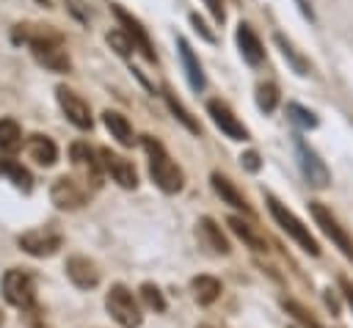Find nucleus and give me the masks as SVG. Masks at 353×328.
<instances>
[{"label": "nucleus", "instance_id": "nucleus-1", "mask_svg": "<svg viewBox=\"0 0 353 328\" xmlns=\"http://www.w3.org/2000/svg\"><path fill=\"white\" fill-rule=\"evenodd\" d=\"M14 41H25L33 52V58L47 66L50 72H69L72 69V61H69V52H66V44H63V36L50 28V25H17L14 28Z\"/></svg>", "mask_w": 353, "mask_h": 328}, {"label": "nucleus", "instance_id": "nucleus-2", "mask_svg": "<svg viewBox=\"0 0 353 328\" xmlns=\"http://www.w3.org/2000/svg\"><path fill=\"white\" fill-rule=\"evenodd\" d=\"M143 149H146V157H149V176H152V182L163 190V193H179L182 187H185V174H182V168L171 160V154L165 152V146L157 141V138H152V135H143Z\"/></svg>", "mask_w": 353, "mask_h": 328}, {"label": "nucleus", "instance_id": "nucleus-3", "mask_svg": "<svg viewBox=\"0 0 353 328\" xmlns=\"http://www.w3.org/2000/svg\"><path fill=\"white\" fill-rule=\"evenodd\" d=\"M265 201H268V209H270V218L276 221V226L287 234V237H292L295 243H298V248H303L309 256H320V243L314 240V234L309 232V226H303V221L292 212V209H287L276 196H265Z\"/></svg>", "mask_w": 353, "mask_h": 328}, {"label": "nucleus", "instance_id": "nucleus-4", "mask_svg": "<svg viewBox=\"0 0 353 328\" xmlns=\"http://www.w3.org/2000/svg\"><path fill=\"white\" fill-rule=\"evenodd\" d=\"M0 287H3V298H6L11 306H17V309H22V311H28V309L36 306V278H33V273H28L25 267H11V270H6Z\"/></svg>", "mask_w": 353, "mask_h": 328}, {"label": "nucleus", "instance_id": "nucleus-5", "mask_svg": "<svg viewBox=\"0 0 353 328\" xmlns=\"http://www.w3.org/2000/svg\"><path fill=\"white\" fill-rule=\"evenodd\" d=\"M105 309L108 314L121 325V328H138L141 325V309H138V300L132 298V292L124 287V284H113L105 295Z\"/></svg>", "mask_w": 353, "mask_h": 328}, {"label": "nucleus", "instance_id": "nucleus-6", "mask_svg": "<svg viewBox=\"0 0 353 328\" xmlns=\"http://www.w3.org/2000/svg\"><path fill=\"white\" fill-rule=\"evenodd\" d=\"M309 212H312L314 223L320 226V232L342 251L345 259L353 262V237L345 232V226H339V221L334 218V212H331L325 204H320V201H309Z\"/></svg>", "mask_w": 353, "mask_h": 328}, {"label": "nucleus", "instance_id": "nucleus-7", "mask_svg": "<svg viewBox=\"0 0 353 328\" xmlns=\"http://www.w3.org/2000/svg\"><path fill=\"white\" fill-rule=\"evenodd\" d=\"M295 157H298V168H301L303 179H306L314 190L328 187V182H331V171H328V165L320 160V154H317L303 138H295Z\"/></svg>", "mask_w": 353, "mask_h": 328}, {"label": "nucleus", "instance_id": "nucleus-8", "mask_svg": "<svg viewBox=\"0 0 353 328\" xmlns=\"http://www.w3.org/2000/svg\"><path fill=\"white\" fill-rule=\"evenodd\" d=\"M50 198L58 209H80L88 201V185L74 176H58L50 187Z\"/></svg>", "mask_w": 353, "mask_h": 328}, {"label": "nucleus", "instance_id": "nucleus-9", "mask_svg": "<svg viewBox=\"0 0 353 328\" xmlns=\"http://www.w3.org/2000/svg\"><path fill=\"white\" fill-rule=\"evenodd\" d=\"M207 113H210L212 124H215L229 141H248V138H251L248 127L234 116V110H232L223 99H210V102H207Z\"/></svg>", "mask_w": 353, "mask_h": 328}, {"label": "nucleus", "instance_id": "nucleus-10", "mask_svg": "<svg viewBox=\"0 0 353 328\" xmlns=\"http://www.w3.org/2000/svg\"><path fill=\"white\" fill-rule=\"evenodd\" d=\"M113 17L119 19V25H121V30L127 33V39L132 41V47L149 61V63H154L157 61V52H154V47H152V41H149V33H146V28L130 14V11H124L119 3H113Z\"/></svg>", "mask_w": 353, "mask_h": 328}, {"label": "nucleus", "instance_id": "nucleus-11", "mask_svg": "<svg viewBox=\"0 0 353 328\" xmlns=\"http://www.w3.org/2000/svg\"><path fill=\"white\" fill-rule=\"evenodd\" d=\"M55 99H58L63 116H66L77 130H91V127H94L91 107H88V102H85L80 94H74V91L66 88V85H58V88H55Z\"/></svg>", "mask_w": 353, "mask_h": 328}, {"label": "nucleus", "instance_id": "nucleus-12", "mask_svg": "<svg viewBox=\"0 0 353 328\" xmlns=\"http://www.w3.org/2000/svg\"><path fill=\"white\" fill-rule=\"evenodd\" d=\"M63 237L55 229H30L17 237V245L30 256H52L61 248Z\"/></svg>", "mask_w": 353, "mask_h": 328}, {"label": "nucleus", "instance_id": "nucleus-13", "mask_svg": "<svg viewBox=\"0 0 353 328\" xmlns=\"http://www.w3.org/2000/svg\"><path fill=\"white\" fill-rule=\"evenodd\" d=\"M99 154V163H102V171L119 185V187H127V190H132V187H138V174H135V165L127 160V157H121V154H116V152H110V149H99L97 152Z\"/></svg>", "mask_w": 353, "mask_h": 328}, {"label": "nucleus", "instance_id": "nucleus-14", "mask_svg": "<svg viewBox=\"0 0 353 328\" xmlns=\"http://www.w3.org/2000/svg\"><path fill=\"white\" fill-rule=\"evenodd\" d=\"M69 157H72V165L77 168V174H80V182H91L94 187H99V179H102V163L97 160L99 154L94 152V149H88V143H72V149H69Z\"/></svg>", "mask_w": 353, "mask_h": 328}, {"label": "nucleus", "instance_id": "nucleus-15", "mask_svg": "<svg viewBox=\"0 0 353 328\" xmlns=\"http://www.w3.org/2000/svg\"><path fill=\"white\" fill-rule=\"evenodd\" d=\"M234 41H237V50L243 55V61L248 66H259L265 61V47L259 41V36L254 33V28L248 22H240L237 30H234Z\"/></svg>", "mask_w": 353, "mask_h": 328}, {"label": "nucleus", "instance_id": "nucleus-16", "mask_svg": "<svg viewBox=\"0 0 353 328\" xmlns=\"http://www.w3.org/2000/svg\"><path fill=\"white\" fill-rule=\"evenodd\" d=\"M176 47H179V61H182V69H185L188 85H190L196 94H201V91H204V85H207V77H204V69H201V63H199V58H196L193 47L188 44V39H185V36H176Z\"/></svg>", "mask_w": 353, "mask_h": 328}, {"label": "nucleus", "instance_id": "nucleus-17", "mask_svg": "<svg viewBox=\"0 0 353 328\" xmlns=\"http://www.w3.org/2000/svg\"><path fill=\"white\" fill-rule=\"evenodd\" d=\"M66 276L80 289H94L99 284V270L88 256H69L66 259Z\"/></svg>", "mask_w": 353, "mask_h": 328}, {"label": "nucleus", "instance_id": "nucleus-18", "mask_svg": "<svg viewBox=\"0 0 353 328\" xmlns=\"http://www.w3.org/2000/svg\"><path fill=\"white\" fill-rule=\"evenodd\" d=\"M196 226H199V229H196V232H199V243H201L207 251H212V254H218V256H226V254L232 251L226 234L221 232V226H218L210 215H204Z\"/></svg>", "mask_w": 353, "mask_h": 328}, {"label": "nucleus", "instance_id": "nucleus-19", "mask_svg": "<svg viewBox=\"0 0 353 328\" xmlns=\"http://www.w3.org/2000/svg\"><path fill=\"white\" fill-rule=\"evenodd\" d=\"M25 149H28L30 160H36L39 165H55V163H58V146L52 143V138L41 135V132H33V135L28 138Z\"/></svg>", "mask_w": 353, "mask_h": 328}, {"label": "nucleus", "instance_id": "nucleus-20", "mask_svg": "<svg viewBox=\"0 0 353 328\" xmlns=\"http://www.w3.org/2000/svg\"><path fill=\"white\" fill-rule=\"evenodd\" d=\"M210 182H212V190L221 196V201H223V204H229V207L243 209L245 215H251V207H248L245 196H243V193H240V190H237V187H234L223 174H218V171H215V174L210 176Z\"/></svg>", "mask_w": 353, "mask_h": 328}, {"label": "nucleus", "instance_id": "nucleus-21", "mask_svg": "<svg viewBox=\"0 0 353 328\" xmlns=\"http://www.w3.org/2000/svg\"><path fill=\"white\" fill-rule=\"evenodd\" d=\"M102 121H105L110 138H116L121 146H132V141H135V138H132V124L127 121L124 113H119V110H105V113H102Z\"/></svg>", "mask_w": 353, "mask_h": 328}, {"label": "nucleus", "instance_id": "nucleus-22", "mask_svg": "<svg viewBox=\"0 0 353 328\" xmlns=\"http://www.w3.org/2000/svg\"><path fill=\"white\" fill-rule=\"evenodd\" d=\"M0 176H6L14 187H19L22 193H28L30 187H33V176H30V171L22 165V163H17V160H11V157H0Z\"/></svg>", "mask_w": 353, "mask_h": 328}, {"label": "nucleus", "instance_id": "nucleus-23", "mask_svg": "<svg viewBox=\"0 0 353 328\" xmlns=\"http://www.w3.org/2000/svg\"><path fill=\"white\" fill-rule=\"evenodd\" d=\"M163 99H165L168 110L174 113V119H176V121H179V124H182L188 132H193V135H199V132H201V127H199V121L193 119V113H190V110L182 105V99H179V96H176L171 88H163Z\"/></svg>", "mask_w": 353, "mask_h": 328}, {"label": "nucleus", "instance_id": "nucleus-24", "mask_svg": "<svg viewBox=\"0 0 353 328\" xmlns=\"http://www.w3.org/2000/svg\"><path fill=\"white\" fill-rule=\"evenodd\" d=\"M273 41H276V47L281 50L284 61L290 63V69H292L295 74H301V77H303V74H309V61H306V58H303V55L295 50V44H292V41H290L284 33H273Z\"/></svg>", "mask_w": 353, "mask_h": 328}, {"label": "nucleus", "instance_id": "nucleus-25", "mask_svg": "<svg viewBox=\"0 0 353 328\" xmlns=\"http://www.w3.org/2000/svg\"><path fill=\"white\" fill-rule=\"evenodd\" d=\"M226 223H229V229H232V232H234V234H237V237H240V240H243L248 248H254V251H268L265 237H262V234H259V232H256L251 223H245L240 215H232Z\"/></svg>", "mask_w": 353, "mask_h": 328}, {"label": "nucleus", "instance_id": "nucleus-26", "mask_svg": "<svg viewBox=\"0 0 353 328\" xmlns=\"http://www.w3.org/2000/svg\"><path fill=\"white\" fill-rule=\"evenodd\" d=\"M190 289H193V298L201 303V306H210L218 300L221 295V281L215 276H196L190 281Z\"/></svg>", "mask_w": 353, "mask_h": 328}, {"label": "nucleus", "instance_id": "nucleus-27", "mask_svg": "<svg viewBox=\"0 0 353 328\" xmlns=\"http://www.w3.org/2000/svg\"><path fill=\"white\" fill-rule=\"evenodd\" d=\"M284 113H287V119H290L298 130H314V127L320 124L317 113H314V110H309V107H303L301 102H287Z\"/></svg>", "mask_w": 353, "mask_h": 328}, {"label": "nucleus", "instance_id": "nucleus-28", "mask_svg": "<svg viewBox=\"0 0 353 328\" xmlns=\"http://www.w3.org/2000/svg\"><path fill=\"white\" fill-rule=\"evenodd\" d=\"M22 146V130L14 119H0V152H17Z\"/></svg>", "mask_w": 353, "mask_h": 328}, {"label": "nucleus", "instance_id": "nucleus-29", "mask_svg": "<svg viewBox=\"0 0 353 328\" xmlns=\"http://www.w3.org/2000/svg\"><path fill=\"white\" fill-rule=\"evenodd\" d=\"M254 96H256V107L262 113H273L276 105H279V85L270 83V80H265V83L256 85V94Z\"/></svg>", "mask_w": 353, "mask_h": 328}, {"label": "nucleus", "instance_id": "nucleus-30", "mask_svg": "<svg viewBox=\"0 0 353 328\" xmlns=\"http://www.w3.org/2000/svg\"><path fill=\"white\" fill-rule=\"evenodd\" d=\"M281 306H284V311H287V314H292V317H295L301 325H306V328H320L317 317H314V314H312L306 306H301L298 300H292V298H284V300H281Z\"/></svg>", "mask_w": 353, "mask_h": 328}, {"label": "nucleus", "instance_id": "nucleus-31", "mask_svg": "<svg viewBox=\"0 0 353 328\" xmlns=\"http://www.w3.org/2000/svg\"><path fill=\"white\" fill-rule=\"evenodd\" d=\"M105 39H108V44H110V47H113V50H116L121 58H130V55H132V50H135V47H132V41L127 39V33H124L121 28L110 30Z\"/></svg>", "mask_w": 353, "mask_h": 328}, {"label": "nucleus", "instance_id": "nucleus-32", "mask_svg": "<svg viewBox=\"0 0 353 328\" xmlns=\"http://www.w3.org/2000/svg\"><path fill=\"white\" fill-rule=\"evenodd\" d=\"M141 300L149 306V309H154V311H165V298H163V292L154 287V284H141Z\"/></svg>", "mask_w": 353, "mask_h": 328}, {"label": "nucleus", "instance_id": "nucleus-33", "mask_svg": "<svg viewBox=\"0 0 353 328\" xmlns=\"http://www.w3.org/2000/svg\"><path fill=\"white\" fill-rule=\"evenodd\" d=\"M190 25H193V30H196V33H199V36H201L204 41L215 44V33H212V30L207 28V22H204V19L199 17V14H190Z\"/></svg>", "mask_w": 353, "mask_h": 328}, {"label": "nucleus", "instance_id": "nucleus-34", "mask_svg": "<svg viewBox=\"0 0 353 328\" xmlns=\"http://www.w3.org/2000/svg\"><path fill=\"white\" fill-rule=\"evenodd\" d=\"M240 165H243L245 171L256 174V171L262 168V160H259V154H256L254 149H248V152H243V154H240Z\"/></svg>", "mask_w": 353, "mask_h": 328}, {"label": "nucleus", "instance_id": "nucleus-35", "mask_svg": "<svg viewBox=\"0 0 353 328\" xmlns=\"http://www.w3.org/2000/svg\"><path fill=\"white\" fill-rule=\"evenodd\" d=\"M204 6H207V11L212 14V19H215V22H223V19H226L223 0H204Z\"/></svg>", "mask_w": 353, "mask_h": 328}, {"label": "nucleus", "instance_id": "nucleus-36", "mask_svg": "<svg viewBox=\"0 0 353 328\" xmlns=\"http://www.w3.org/2000/svg\"><path fill=\"white\" fill-rule=\"evenodd\" d=\"M66 3V8L80 19V22H88V11L83 8V0H63Z\"/></svg>", "mask_w": 353, "mask_h": 328}, {"label": "nucleus", "instance_id": "nucleus-37", "mask_svg": "<svg viewBox=\"0 0 353 328\" xmlns=\"http://www.w3.org/2000/svg\"><path fill=\"white\" fill-rule=\"evenodd\" d=\"M342 292H345V300H347V303H350V309H353V281L342 278Z\"/></svg>", "mask_w": 353, "mask_h": 328}, {"label": "nucleus", "instance_id": "nucleus-38", "mask_svg": "<svg viewBox=\"0 0 353 328\" xmlns=\"http://www.w3.org/2000/svg\"><path fill=\"white\" fill-rule=\"evenodd\" d=\"M33 3H39V6H44V8H50V6H52V0H33Z\"/></svg>", "mask_w": 353, "mask_h": 328}, {"label": "nucleus", "instance_id": "nucleus-39", "mask_svg": "<svg viewBox=\"0 0 353 328\" xmlns=\"http://www.w3.org/2000/svg\"><path fill=\"white\" fill-rule=\"evenodd\" d=\"M0 325H3V311H0Z\"/></svg>", "mask_w": 353, "mask_h": 328}, {"label": "nucleus", "instance_id": "nucleus-40", "mask_svg": "<svg viewBox=\"0 0 353 328\" xmlns=\"http://www.w3.org/2000/svg\"><path fill=\"white\" fill-rule=\"evenodd\" d=\"M199 328H212V325H199Z\"/></svg>", "mask_w": 353, "mask_h": 328}]
</instances>
